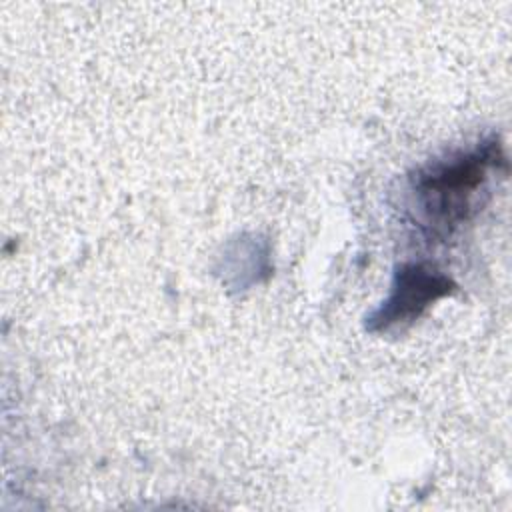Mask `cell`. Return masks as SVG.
Returning <instances> with one entry per match:
<instances>
[{
    "instance_id": "cell-1",
    "label": "cell",
    "mask_w": 512,
    "mask_h": 512,
    "mask_svg": "<svg viewBox=\"0 0 512 512\" xmlns=\"http://www.w3.org/2000/svg\"><path fill=\"white\" fill-rule=\"evenodd\" d=\"M500 160V148L492 142L470 154L430 166L416 182L424 210L440 226H456L468 216L472 208L470 200L484 184L488 168Z\"/></svg>"
},
{
    "instance_id": "cell-2",
    "label": "cell",
    "mask_w": 512,
    "mask_h": 512,
    "mask_svg": "<svg viewBox=\"0 0 512 512\" xmlns=\"http://www.w3.org/2000/svg\"><path fill=\"white\" fill-rule=\"evenodd\" d=\"M448 278L426 268L422 264H408L396 274V282L390 298L376 314V322L380 328H388L390 324L412 322L428 308L436 298L448 292Z\"/></svg>"
}]
</instances>
